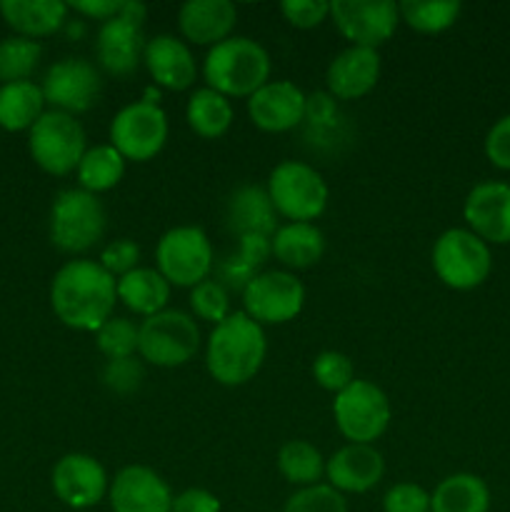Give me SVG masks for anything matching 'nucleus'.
Wrapping results in <instances>:
<instances>
[{"mask_svg": "<svg viewBox=\"0 0 510 512\" xmlns=\"http://www.w3.org/2000/svg\"><path fill=\"white\" fill-rule=\"evenodd\" d=\"M40 90H43L45 103L53 105V110L75 118L80 113H88L98 103L103 80H100V70L90 60L63 58L50 65Z\"/></svg>", "mask_w": 510, "mask_h": 512, "instance_id": "2eb2a0df", "label": "nucleus"}, {"mask_svg": "<svg viewBox=\"0 0 510 512\" xmlns=\"http://www.w3.org/2000/svg\"><path fill=\"white\" fill-rule=\"evenodd\" d=\"M68 3L60 0H0V13L23 38H43L63 28Z\"/></svg>", "mask_w": 510, "mask_h": 512, "instance_id": "a878e982", "label": "nucleus"}, {"mask_svg": "<svg viewBox=\"0 0 510 512\" xmlns=\"http://www.w3.org/2000/svg\"><path fill=\"white\" fill-rule=\"evenodd\" d=\"M325 253V238L313 223L280 225L273 235V255L288 270L313 268Z\"/></svg>", "mask_w": 510, "mask_h": 512, "instance_id": "bb28decb", "label": "nucleus"}, {"mask_svg": "<svg viewBox=\"0 0 510 512\" xmlns=\"http://www.w3.org/2000/svg\"><path fill=\"white\" fill-rule=\"evenodd\" d=\"M308 95L290 80H268L248 98V115L263 133H288L300 128Z\"/></svg>", "mask_w": 510, "mask_h": 512, "instance_id": "f3484780", "label": "nucleus"}, {"mask_svg": "<svg viewBox=\"0 0 510 512\" xmlns=\"http://www.w3.org/2000/svg\"><path fill=\"white\" fill-rule=\"evenodd\" d=\"M125 0H75V3H70L68 8L75 10V13L85 15V18L90 20H110L115 18V15H120V10H123Z\"/></svg>", "mask_w": 510, "mask_h": 512, "instance_id": "de8ad7c7", "label": "nucleus"}, {"mask_svg": "<svg viewBox=\"0 0 510 512\" xmlns=\"http://www.w3.org/2000/svg\"><path fill=\"white\" fill-rule=\"evenodd\" d=\"M30 155L35 163L50 175H68L78 170L88 138L85 130L73 115L60 113V110H45L38 123L30 128Z\"/></svg>", "mask_w": 510, "mask_h": 512, "instance_id": "1a4fd4ad", "label": "nucleus"}, {"mask_svg": "<svg viewBox=\"0 0 510 512\" xmlns=\"http://www.w3.org/2000/svg\"><path fill=\"white\" fill-rule=\"evenodd\" d=\"M268 353L263 325L245 313H230L218 323L205 345V365L215 383L238 388L260 373Z\"/></svg>", "mask_w": 510, "mask_h": 512, "instance_id": "f03ea898", "label": "nucleus"}, {"mask_svg": "<svg viewBox=\"0 0 510 512\" xmlns=\"http://www.w3.org/2000/svg\"><path fill=\"white\" fill-rule=\"evenodd\" d=\"M43 105V90L30 80L0 85V125L5 130L33 128L45 113Z\"/></svg>", "mask_w": 510, "mask_h": 512, "instance_id": "7c9ffc66", "label": "nucleus"}, {"mask_svg": "<svg viewBox=\"0 0 510 512\" xmlns=\"http://www.w3.org/2000/svg\"><path fill=\"white\" fill-rule=\"evenodd\" d=\"M203 78L225 98H250L270 80V55L255 40L230 35L205 55Z\"/></svg>", "mask_w": 510, "mask_h": 512, "instance_id": "7ed1b4c3", "label": "nucleus"}, {"mask_svg": "<svg viewBox=\"0 0 510 512\" xmlns=\"http://www.w3.org/2000/svg\"><path fill=\"white\" fill-rule=\"evenodd\" d=\"M233 103L225 95L215 93L208 85L195 90L188 98V108H185V120H188L190 130L205 140H218L233 125Z\"/></svg>", "mask_w": 510, "mask_h": 512, "instance_id": "c756f323", "label": "nucleus"}, {"mask_svg": "<svg viewBox=\"0 0 510 512\" xmlns=\"http://www.w3.org/2000/svg\"><path fill=\"white\" fill-rule=\"evenodd\" d=\"M283 512H348V503L338 490L318 483L290 495Z\"/></svg>", "mask_w": 510, "mask_h": 512, "instance_id": "58836bf2", "label": "nucleus"}, {"mask_svg": "<svg viewBox=\"0 0 510 512\" xmlns=\"http://www.w3.org/2000/svg\"><path fill=\"white\" fill-rule=\"evenodd\" d=\"M105 228H108V213L98 195L80 188L55 195L50 208V240L58 250L70 255L88 253L103 240Z\"/></svg>", "mask_w": 510, "mask_h": 512, "instance_id": "20e7f679", "label": "nucleus"}, {"mask_svg": "<svg viewBox=\"0 0 510 512\" xmlns=\"http://www.w3.org/2000/svg\"><path fill=\"white\" fill-rule=\"evenodd\" d=\"M485 155L500 170H510V115L500 118L485 135Z\"/></svg>", "mask_w": 510, "mask_h": 512, "instance_id": "a18cd8bd", "label": "nucleus"}, {"mask_svg": "<svg viewBox=\"0 0 510 512\" xmlns=\"http://www.w3.org/2000/svg\"><path fill=\"white\" fill-rule=\"evenodd\" d=\"M300 128L313 153H338L350 140L348 118L330 93L308 95Z\"/></svg>", "mask_w": 510, "mask_h": 512, "instance_id": "393cba45", "label": "nucleus"}, {"mask_svg": "<svg viewBox=\"0 0 510 512\" xmlns=\"http://www.w3.org/2000/svg\"><path fill=\"white\" fill-rule=\"evenodd\" d=\"M43 48L38 40L23 38V35H10L0 43V83H20L28 80L30 73L38 68V60Z\"/></svg>", "mask_w": 510, "mask_h": 512, "instance_id": "72a5a7b5", "label": "nucleus"}, {"mask_svg": "<svg viewBox=\"0 0 510 512\" xmlns=\"http://www.w3.org/2000/svg\"><path fill=\"white\" fill-rule=\"evenodd\" d=\"M380 78V55L370 48H345L330 60L325 85L335 100H358L375 88Z\"/></svg>", "mask_w": 510, "mask_h": 512, "instance_id": "4be33fe9", "label": "nucleus"}, {"mask_svg": "<svg viewBox=\"0 0 510 512\" xmlns=\"http://www.w3.org/2000/svg\"><path fill=\"white\" fill-rule=\"evenodd\" d=\"M145 380V368L140 360L133 358H120L108 360L103 368V385L115 395H133L140 390Z\"/></svg>", "mask_w": 510, "mask_h": 512, "instance_id": "ea45409f", "label": "nucleus"}, {"mask_svg": "<svg viewBox=\"0 0 510 512\" xmlns=\"http://www.w3.org/2000/svg\"><path fill=\"white\" fill-rule=\"evenodd\" d=\"M108 498L113 512H170L175 495L155 470L128 465L110 483Z\"/></svg>", "mask_w": 510, "mask_h": 512, "instance_id": "a211bd4d", "label": "nucleus"}, {"mask_svg": "<svg viewBox=\"0 0 510 512\" xmlns=\"http://www.w3.org/2000/svg\"><path fill=\"white\" fill-rule=\"evenodd\" d=\"M385 460L373 445L348 443L325 460V478L330 488L343 493H368L383 480Z\"/></svg>", "mask_w": 510, "mask_h": 512, "instance_id": "aec40b11", "label": "nucleus"}, {"mask_svg": "<svg viewBox=\"0 0 510 512\" xmlns=\"http://www.w3.org/2000/svg\"><path fill=\"white\" fill-rule=\"evenodd\" d=\"M313 378L328 393H343L355 380L353 360L345 353H338V350H325L313 360Z\"/></svg>", "mask_w": 510, "mask_h": 512, "instance_id": "e433bc0d", "label": "nucleus"}, {"mask_svg": "<svg viewBox=\"0 0 510 512\" xmlns=\"http://www.w3.org/2000/svg\"><path fill=\"white\" fill-rule=\"evenodd\" d=\"M100 265H103L105 270H108L113 278H123V275L133 273L135 268H140V248L135 240L130 238H118L113 240V243H108L103 248V253H100Z\"/></svg>", "mask_w": 510, "mask_h": 512, "instance_id": "79ce46f5", "label": "nucleus"}, {"mask_svg": "<svg viewBox=\"0 0 510 512\" xmlns=\"http://www.w3.org/2000/svg\"><path fill=\"white\" fill-rule=\"evenodd\" d=\"M463 215L470 233H475L485 243H510V185H475L465 198Z\"/></svg>", "mask_w": 510, "mask_h": 512, "instance_id": "6ab92c4d", "label": "nucleus"}, {"mask_svg": "<svg viewBox=\"0 0 510 512\" xmlns=\"http://www.w3.org/2000/svg\"><path fill=\"white\" fill-rule=\"evenodd\" d=\"M268 195L275 213L290 223H313L328 208V185L323 175L300 160H283L270 170Z\"/></svg>", "mask_w": 510, "mask_h": 512, "instance_id": "39448f33", "label": "nucleus"}, {"mask_svg": "<svg viewBox=\"0 0 510 512\" xmlns=\"http://www.w3.org/2000/svg\"><path fill=\"white\" fill-rule=\"evenodd\" d=\"M200 348V328L193 315L168 310L140 323L138 353L155 368H180L195 358Z\"/></svg>", "mask_w": 510, "mask_h": 512, "instance_id": "0eeeda50", "label": "nucleus"}, {"mask_svg": "<svg viewBox=\"0 0 510 512\" xmlns=\"http://www.w3.org/2000/svg\"><path fill=\"white\" fill-rule=\"evenodd\" d=\"M143 63L148 68L150 78L165 90H188L195 83L198 65H195L193 53L188 45L175 35H155L145 43Z\"/></svg>", "mask_w": 510, "mask_h": 512, "instance_id": "5701e85b", "label": "nucleus"}, {"mask_svg": "<svg viewBox=\"0 0 510 512\" xmlns=\"http://www.w3.org/2000/svg\"><path fill=\"white\" fill-rule=\"evenodd\" d=\"M330 20L350 45L378 50L393 38L400 10L390 0H333Z\"/></svg>", "mask_w": 510, "mask_h": 512, "instance_id": "4468645a", "label": "nucleus"}, {"mask_svg": "<svg viewBox=\"0 0 510 512\" xmlns=\"http://www.w3.org/2000/svg\"><path fill=\"white\" fill-rule=\"evenodd\" d=\"M190 308L200 320L218 325L230 315V293L208 278L190 290Z\"/></svg>", "mask_w": 510, "mask_h": 512, "instance_id": "4c0bfd02", "label": "nucleus"}, {"mask_svg": "<svg viewBox=\"0 0 510 512\" xmlns=\"http://www.w3.org/2000/svg\"><path fill=\"white\" fill-rule=\"evenodd\" d=\"M95 343L108 360L133 358L138 353L140 325H135L130 318H110L95 333Z\"/></svg>", "mask_w": 510, "mask_h": 512, "instance_id": "c9c22d12", "label": "nucleus"}, {"mask_svg": "<svg viewBox=\"0 0 510 512\" xmlns=\"http://www.w3.org/2000/svg\"><path fill=\"white\" fill-rule=\"evenodd\" d=\"M490 490L485 480L470 473H455L440 480L430 495V512H488Z\"/></svg>", "mask_w": 510, "mask_h": 512, "instance_id": "c85d7f7f", "label": "nucleus"}, {"mask_svg": "<svg viewBox=\"0 0 510 512\" xmlns=\"http://www.w3.org/2000/svg\"><path fill=\"white\" fill-rule=\"evenodd\" d=\"M148 18V8L135 0H125L123 10L115 18L105 20L95 38V55L100 68L115 78H128L143 63L145 35L143 23Z\"/></svg>", "mask_w": 510, "mask_h": 512, "instance_id": "9d476101", "label": "nucleus"}, {"mask_svg": "<svg viewBox=\"0 0 510 512\" xmlns=\"http://www.w3.org/2000/svg\"><path fill=\"white\" fill-rule=\"evenodd\" d=\"M225 228L235 240L240 238H270L278 230V213L273 208L268 190L260 185H240L225 203Z\"/></svg>", "mask_w": 510, "mask_h": 512, "instance_id": "412c9836", "label": "nucleus"}, {"mask_svg": "<svg viewBox=\"0 0 510 512\" xmlns=\"http://www.w3.org/2000/svg\"><path fill=\"white\" fill-rule=\"evenodd\" d=\"M400 20L418 33L435 35L455 25L460 15V3H423V0H405L398 5Z\"/></svg>", "mask_w": 510, "mask_h": 512, "instance_id": "f704fd0d", "label": "nucleus"}, {"mask_svg": "<svg viewBox=\"0 0 510 512\" xmlns=\"http://www.w3.org/2000/svg\"><path fill=\"white\" fill-rule=\"evenodd\" d=\"M50 303L68 328L98 333L113 318L118 280L95 260H70L55 273Z\"/></svg>", "mask_w": 510, "mask_h": 512, "instance_id": "f257e3e1", "label": "nucleus"}, {"mask_svg": "<svg viewBox=\"0 0 510 512\" xmlns=\"http://www.w3.org/2000/svg\"><path fill=\"white\" fill-rule=\"evenodd\" d=\"M238 10L230 0H188L178 10V28L193 45H218L230 38Z\"/></svg>", "mask_w": 510, "mask_h": 512, "instance_id": "b1692460", "label": "nucleus"}, {"mask_svg": "<svg viewBox=\"0 0 510 512\" xmlns=\"http://www.w3.org/2000/svg\"><path fill=\"white\" fill-rule=\"evenodd\" d=\"M155 265L158 273L178 288H190L210 278L215 268L213 245L203 228L195 225H178L170 228L155 248Z\"/></svg>", "mask_w": 510, "mask_h": 512, "instance_id": "423d86ee", "label": "nucleus"}, {"mask_svg": "<svg viewBox=\"0 0 510 512\" xmlns=\"http://www.w3.org/2000/svg\"><path fill=\"white\" fill-rule=\"evenodd\" d=\"M53 490L68 508L88 510L110 490L108 473L93 455H63L53 468Z\"/></svg>", "mask_w": 510, "mask_h": 512, "instance_id": "dca6fc26", "label": "nucleus"}, {"mask_svg": "<svg viewBox=\"0 0 510 512\" xmlns=\"http://www.w3.org/2000/svg\"><path fill=\"white\" fill-rule=\"evenodd\" d=\"M170 512H220V500L210 490L188 488L175 495Z\"/></svg>", "mask_w": 510, "mask_h": 512, "instance_id": "49530a36", "label": "nucleus"}, {"mask_svg": "<svg viewBox=\"0 0 510 512\" xmlns=\"http://www.w3.org/2000/svg\"><path fill=\"white\" fill-rule=\"evenodd\" d=\"M280 13L293 28L310 30L330 18V3L325 0H285L280 3Z\"/></svg>", "mask_w": 510, "mask_h": 512, "instance_id": "37998d69", "label": "nucleus"}, {"mask_svg": "<svg viewBox=\"0 0 510 512\" xmlns=\"http://www.w3.org/2000/svg\"><path fill=\"white\" fill-rule=\"evenodd\" d=\"M78 183L85 193H108L123 180L125 158L113 148V145H95L85 150L83 160L78 165Z\"/></svg>", "mask_w": 510, "mask_h": 512, "instance_id": "2f4dec72", "label": "nucleus"}, {"mask_svg": "<svg viewBox=\"0 0 510 512\" xmlns=\"http://www.w3.org/2000/svg\"><path fill=\"white\" fill-rule=\"evenodd\" d=\"M278 470L290 485L310 488L325 475V460L308 440H288L278 453Z\"/></svg>", "mask_w": 510, "mask_h": 512, "instance_id": "473e14b6", "label": "nucleus"}, {"mask_svg": "<svg viewBox=\"0 0 510 512\" xmlns=\"http://www.w3.org/2000/svg\"><path fill=\"white\" fill-rule=\"evenodd\" d=\"M493 255L485 240L465 228H450L435 240L433 270L448 288L473 290L488 280Z\"/></svg>", "mask_w": 510, "mask_h": 512, "instance_id": "6e6552de", "label": "nucleus"}, {"mask_svg": "<svg viewBox=\"0 0 510 512\" xmlns=\"http://www.w3.org/2000/svg\"><path fill=\"white\" fill-rule=\"evenodd\" d=\"M383 512H430V495L415 483H398L385 493Z\"/></svg>", "mask_w": 510, "mask_h": 512, "instance_id": "c03bdc74", "label": "nucleus"}, {"mask_svg": "<svg viewBox=\"0 0 510 512\" xmlns=\"http://www.w3.org/2000/svg\"><path fill=\"white\" fill-rule=\"evenodd\" d=\"M243 305V313L258 325H283L303 310L305 288L288 270H265L243 290Z\"/></svg>", "mask_w": 510, "mask_h": 512, "instance_id": "ddd939ff", "label": "nucleus"}, {"mask_svg": "<svg viewBox=\"0 0 510 512\" xmlns=\"http://www.w3.org/2000/svg\"><path fill=\"white\" fill-rule=\"evenodd\" d=\"M335 425L340 435L350 443L373 445L390 425V400L383 390L370 380L355 378L343 393L333 400Z\"/></svg>", "mask_w": 510, "mask_h": 512, "instance_id": "9b49d317", "label": "nucleus"}, {"mask_svg": "<svg viewBox=\"0 0 510 512\" xmlns=\"http://www.w3.org/2000/svg\"><path fill=\"white\" fill-rule=\"evenodd\" d=\"M213 270H215V278H213L215 283L223 285L228 293H240V295H243V290L248 288L250 280L258 275V270H255L248 260H243V255H240L238 250L225 255V258H220Z\"/></svg>", "mask_w": 510, "mask_h": 512, "instance_id": "a19ab883", "label": "nucleus"}, {"mask_svg": "<svg viewBox=\"0 0 510 512\" xmlns=\"http://www.w3.org/2000/svg\"><path fill=\"white\" fill-rule=\"evenodd\" d=\"M118 300L135 315L163 313L170 300V283L158 273V268H135L133 273L118 280Z\"/></svg>", "mask_w": 510, "mask_h": 512, "instance_id": "cd10ccee", "label": "nucleus"}, {"mask_svg": "<svg viewBox=\"0 0 510 512\" xmlns=\"http://www.w3.org/2000/svg\"><path fill=\"white\" fill-rule=\"evenodd\" d=\"M168 140V115L150 100L125 105L110 123V145L133 163H148Z\"/></svg>", "mask_w": 510, "mask_h": 512, "instance_id": "f8f14e48", "label": "nucleus"}]
</instances>
